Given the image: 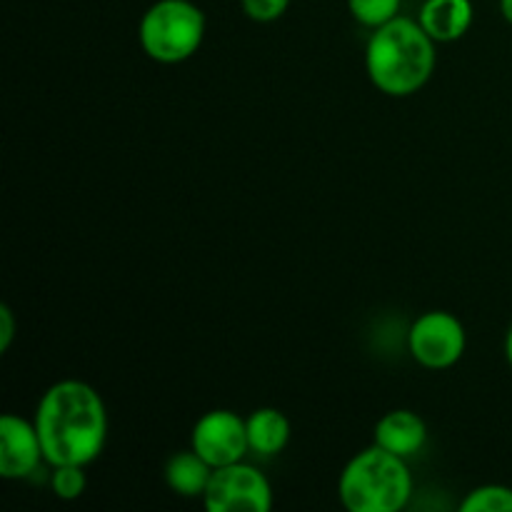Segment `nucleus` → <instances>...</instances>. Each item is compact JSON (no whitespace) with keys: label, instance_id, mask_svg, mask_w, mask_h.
Wrapping results in <instances>:
<instances>
[{"label":"nucleus","instance_id":"17","mask_svg":"<svg viewBox=\"0 0 512 512\" xmlns=\"http://www.w3.org/2000/svg\"><path fill=\"white\" fill-rule=\"evenodd\" d=\"M15 338V315L8 305H0V353L13 345Z\"/></svg>","mask_w":512,"mask_h":512},{"label":"nucleus","instance_id":"16","mask_svg":"<svg viewBox=\"0 0 512 512\" xmlns=\"http://www.w3.org/2000/svg\"><path fill=\"white\" fill-rule=\"evenodd\" d=\"M243 13L255 23H273L288 10L290 0H240Z\"/></svg>","mask_w":512,"mask_h":512},{"label":"nucleus","instance_id":"15","mask_svg":"<svg viewBox=\"0 0 512 512\" xmlns=\"http://www.w3.org/2000/svg\"><path fill=\"white\" fill-rule=\"evenodd\" d=\"M50 488L60 500H78L88 488L83 465H55L50 475Z\"/></svg>","mask_w":512,"mask_h":512},{"label":"nucleus","instance_id":"2","mask_svg":"<svg viewBox=\"0 0 512 512\" xmlns=\"http://www.w3.org/2000/svg\"><path fill=\"white\" fill-rule=\"evenodd\" d=\"M365 68L380 93L390 98H408L433 75L435 40L425 33L420 20L398 15L370 35Z\"/></svg>","mask_w":512,"mask_h":512},{"label":"nucleus","instance_id":"19","mask_svg":"<svg viewBox=\"0 0 512 512\" xmlns=\"http://www.w3.org/2000/svg\"><path fill=\"white\" fill-rule=\"evenodd\" d=\"M505 358H508V363L512 368V325L508 328V335H505Z\"/></svg>","mask_w":512,"mask_h":512},{"label":"nucleus","instance_id":"7","mask_svg":"<svg viewBox=\"0 0 512 512\" xmlns=\"http://www.w3.org/2000/svg\"><path fill=\"white\" fill-rule=\"evenodd\" d=\"M190 448L213 470L238 463L250 450L248 425L233 410H210L195 423Z\"/></svg>","mask_w":512,"mask_h":512},{"label":"nucleus","instance_id":"1","mask_svg":"<svg viewBox=\"0 0 512 512\" xmlns=\"http://www.w3.org/2000/svg\"><path fill=\"white\" fill-rule=\"evenodd\" d=\"M35 430L50 465H90L105 448L108 413L95 388L80 380L50 385L35 410Z\"/></svg>","mask_w":512,"mask_h":512},{"label":"nucleus","instance_id":"12","mask_svg":"<svg viewBox=\"0 0 512 512\" xmlns=\"http://www.w3.org/2000/svg\"><path fill=\"white\" fill-rule=\"evenodd\" d=\"M250 450L263 458L283 453L290 440V420L278 408H260L245 418Z\"/></svg>","mask_w":512,"mask_h":512},{"label":"nucleus","instance_id":"13","mask_svg":"<svg viewBox=\"0 0 512 512\" xmlns=\"http://www.w3.org/2000/svg\"><path fill=\"white\" fill-rule=\"evenodd\" d=\"M463 512H512V488L508 485H480L460 503Z\"/></svg>","mask_w":512,"mask_h":512},{"label":"nucleus","instance_id":"8","mask_svg":"<svg viewBox=\"0 0 512 512\" xmlns=\"http://www.w3.org/2000/svg\"><path fill=\"white\" fill-rule=\"evenodd\" d=\"M43 455L35 423L5 413L0 418V478L23 480L38 470Z\"/></svg>","mask_w":512,"mask_h":512},{"label":"nucleus","instance_id":"4","mask_svg":"<svg viewBox=\"0 0 512 512\" xmlns=\"http://www.w3.org/2000/svg\"><path fill=\"white\" fill-rule=\"evenodd\" d=\"M145 55L173 65L193 58L205 38V13L190 0H158L145 10L138 28Z\"/></svg>","mask_w":512,"mask_h":512},{"label":"nucleus","instance_id":"3","mask_svg":"<svg viewBox=\"0 0 512 512\" xmlns=\"http://www.w3.org/2000/svg\"><path fill=\"white\" fill-rule=\"evenodd\" d=\"M338 495L350 512H398L410 503L413 475L405 458L373 445L345 465Z\"/></svg>","mask_w":512,"mask_h":512},{"label":"nucleus","instance_id":"9","mask_svg":"<svg viewBox=\"0 0 512 512\" xmlns=\"http://www.w3.org/2000/svg\"><path fill=\"white\" fill-rule=\"evenodd\" d=\"M428 440L425 420L413 410H390L375 425V445L408 460L420 453Z\"/></svg>","mask_w":512,"mask_h":512},{"label":"nucleus","instance_id":"14","mask_svg":"<svg viewBox=\"0 0 512 512\" xmlns=\"http://www.w3.org/2000/svg\"><path fill=\"white\" fill-rule=\"evenodd\" d=\"M348 8L360 25L375 30L398 18L400 0H348Z\"/></svg>","mask_w":512,"mask_h":512},{"label":"nucleus","instance_id":"11","mask_svg":"<svg viewBox=\"0 0 512 512\" xmlns=\"http://www.w3.org/2000/svg\"><path fill=\"white\" fill-rule=\"evenodd\" d=\"M210 475H213V468L193 448L170 455V460L165 463V483L183 498H203Z\"/></svg>","mask_w":512,"mask_h":512},{"label":"nucleus","instance_id":"6","mask_svg":"<svg viewBox=\"0 0 512 512\" xmlns=\"http://www.w3.org/2000/svg\"><path fill=\"white\" fill-rule=\"evenodd\" d=\"M468 335L463 323L448 310H430L420 315L408 333V350L415 363L428 370L453 368L465 353Z\"/></svg>","mask_w":512,"mask_h":512},{"label":"nucleus","instance_id":"10","mask_svg":"<svg viewBox=\"0 0 512 512\" xmlns=\"http://www.w3.org/2000/svg\"><path fill=\"white\" fill-rule=\"evenodd\" d=\"M420 25L435 43L460 40L473 25L470 0H425L420 8Z\"/></svg>","mask_w":512,"mask_h":512},{"label":"nucleus","instance_id":"5","mask_svg":"<svg viewBox=\"0 0 512 512\" xmlns=\"http://www.w3.org/2000/svg\"><path fill=\"white\" fill-rule=\"evenodd\" d=\"M203 503L210 512H268L273 488L258 468L238 460L213 470Z\"/></svg>","mask_w":512,"mask_h":512},{"label":"nucleus","instance_id":"18","mask_svg":"<svg viewBox=\"0 0 512 512\" xmlns=\"http://www.w3.org/2000/svg\"><path fill=\"white\" fill-rule=\"evenodd\" d=\"M500 13L512 25V0H500Z\"/></svg>","mask_w":512,"mask_h":512}]
</instances>
